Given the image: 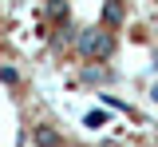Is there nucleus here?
Segmentation results:
<instances>
[{
	"instance_id": "obj_1",
	"label": "nucleus",
	"mask_w": 158,
	"mask_h": 147,
	"mask_svg": "<svg viewBox=\"0 0 158 147\" xmlns=\"http://www.w3.org/2000/svg\"><path fill=\"white\" fill-rule=\"evenodd\" d=\"M75 52L83 56V60H91V64L111 60V56H115V32H111V28H103V24H95V28H79Z\"/></svg>"
},
{
	"instance_id": "obj_2",
	"label": "nucleus",
	"mask_w": 158,
	"mask_h": 147,
	"mask_svg": "<svg viewBox=\"0 0 158 147\" xmlns=\"http://www.w3.org/2000/svg\"><path fill=\"white\" fill-rule=\"evenodd\" d=\"M123 20H127L123 0H103V28H118Z\"/></svg>"
},
{
	"instance_id": "obj_3",
	"label": "nucleus",
	"mask_w": 158,
	"mask_h": 147,
	"mask_svg": "<svg viewBox=\"0 0 158 147\" xmlns=\"http://www.w3.org/2000/svg\"><path fill=\"white\" fill-rule=\"evenodd\" d=\"M75 40H79V28H71V24H59L56 36H52V44H56L59 52H71V48H75Z\"/></svg>"
},
{
	"instance_id": "obj_4",
	"label": "nucleus",
	"mask_w": 158,
	"mask_h": 147,
	"mask_svg": "<svg viewBox=\"0 0 158 147\" xmlns=\"http://www.w3.org/2000/svg\"><path fill=\"white\" fill-rule=\"evenodd\" d=\"M32 139H36V147H59V139H56V131H52V127H36V131H32Z\"/></svg>"
},
{
	"instance_id": "obj_5",
	"label": "nucleus",
	"mask_w": 158,
	"mask_h": 147,
	"mask_svg": "<svg viewBox=\"0 0 158 147\" xmlns=\"http://www.w3.org/2000/svg\"><path fill=\"white\" fill-rule=\"evenodd\" d=\"M48 16L56 24H67V0H48Z\"/></svg>"
},
{
	"instance_id": "obj_6",
	"label": "nucleus",
	"mask_w": 158,
	"mask_h": 147,
	"mask_svg": "<svg viewBox=\"0 0 158 147\" xmlns=\"http://www.w3.org/2000/svg\"><path fill=\"white\" fill-rule=\"evenodd\" d=\"M103 80H111V72H99L95 64H87V68H83V84H103Z\"/></svg>"
},
{
	"instance_id": "obj_7",
	"label": "nucleus",
	"mask_w": 158,
	"mask_h": 147,
	"mask_svg": "<svg viewBox=\"0 0 158 147\" xmlns=\"http://www.w3.org/2000/svg\"><path fill=\"white\" fill-rule=\"evenodd\" d=\"M0 84H8V87H16V84H20V72L12 68V64H0Z\"/></svg>"
},
{
	"instance_id": "obj_8",
	"label": "nucleus",
	"mask_w": 158,
	"mask_h": 147,
	"mask_svg": "<svg viewBox=\"0 0 158 147\" xmlns=\"http://www.w3.org/2000/svg\"><path fill=\"white\" fill-rule=\"evenodd\" d=\"M83 123H87V127H107L111 119H107V111H87V115H83Z\"/></svg>"
},
{
	"instance_id": "obj_9",
	"label": "nucleus",
	"mask_w": 158,
	"mask_h": 147,
	"mask_svg": "<svg viewBox=\"0 0 158 147\" xmlns=\"http://www.w3.org/2000/svg\"><path fill=\"white\" fill-rule=\"evenodd\" d=\"M150 100H154V104H158V84H154V87H150Z\"/></svg>"
}]
</instances>
